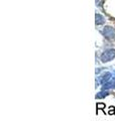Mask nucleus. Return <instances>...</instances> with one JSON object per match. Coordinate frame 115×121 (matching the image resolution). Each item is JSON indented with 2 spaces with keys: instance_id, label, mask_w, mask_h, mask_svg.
Returning <instances> with one entry per match:
<instances>
[{
  "instance_id": "f257e3e1",
  "label": "nucleus",
  "mask_w": 115,
  "mask_h": 121,
  "mask_svg": "<svg viewBox=\"0 0 115 121\" xmlns=\"http://www.w3.org/2000/svg\"><path fill=\"white\" fill-rule=\"evenodd\" d=\"M114 58H115V50L114 48H108V50H106L100 56L102 63H108L110 60H112Z\"/></svg>"
},
{
  "instance_id": "f03ea898",
  "label": "nucleus",
  "mask_w": 115,
  "mask_h": 121,
  "mask_svg": "<svg viewBox=\"0 0 115 121\" xmlns=\"http://www.w3.org/2000/svg\"><path fill=\"white\" fill-rule=\"evenodd\" d=\"M101 33L107 39L115 40V28H113L112 26H105V27L102 29Z\"/></svg>"
},
{
  "instance_id": "7ed1b4c3",
  "label": "nucleus",
  "mask_w": 115,
  "mask_h": 121,
  "mask_svg": "<svg viewBox=\"0 0 115 121\" xmlns=\"http://www.w3.org/2000/svg\"><path fill=\"white\" fill-rule=\"evenodd\" d=\"M111 77H112V74L110 72H105L104 74H102L100 77H98V81L100 84H105L106 82H108L111 80Z\"/></svg>"
},
{
  "instance_id": "20e7f679",
  "label": "nucleus",
  "mask_w": 115,
  "mask_h": 121,
  "mask_svg": "<svg viewBox=\"0 0 115 121\" xmlns=\"http://www.w3.org/2000/svg\"><path fill=\"white\" fill-rule=\"evenodd\" d=\"M115 87V78H113V79H111L110 81H108V82H106L105 84H103V86H102V90H109V89H112V88H114Z\"/></svg>"
},
{
  "instance_id": "39448f33",
  "label": "nucleus",
  "mask_w": 115,
  "mask_h": 121,
  "mask_svg": "<svg viewBox=\"0 0 115 121\" xmlns=\"http://www.w3.org/2000/svg\"><path fill=\"white\" fill-rule=\"evenodd\" d=\"M95 23L97 24V25H101V24H103L105 22V18L102 16L101 14H99V13H96V15H95Z\"/></svg>"
},
{
  "instance_id": "423d86ee",
  "label": "nucleus",
  "mask_w": 115,
  "mask_h": 121,
  "mask_svg": "<svg viewBox=\"0 0 115 121\" xmlns=\"http://www.w3.org/2000/svg\"><path fill=\"white\" fill-rule=\"evenodd\" d=\"M108 95H109V93L107 92V91H105V92H104V90H102L101 92H99V93H97V94H96L95 98H96V99H103V98L107 97Z\"/></svg>"
},
{
  "instance_id": "0eeeda50",
  "label": "nucleus",
  "mask_w": 115,
  "mask_h": 121,
  "mask_svg": "<svg viewBox=\"0 0 115 121\" xmlns=\"http://www.w3.org/2000/svg\"><path fill=\"white\" fill-rule=\"evenodd\" d=\"M105 104L104 103H97V105H96V108H97V112L96 113H98V110H102L103 112L105 113V111H104V109H105Z\"/></svg>"
},
{
  "instance_id": "6e6552de",
  "label": "nucleus",
  "mask_w": 115,
  "mask_h": 121,
  "mask_svg": "<svg viewBox=\"0 0 115 121\" xmlns=\"http://www.w3.org/2000/svg\"><path fill=\"white\" fill-rule=\"evenodd\" d=\"M108 114L109 115H114L115 114V107H113V106H110L109 110H108Z\"/></svg>"
},
{
  "instance_id": "1a4fd4ad",
  "label": "nucleus",
  "mask_w": 115,
  "mask_h": 121,
  "mask_svg": "<svg viewBox=\"0 0 115 121\" xmlns=\"http://www.w3.org/2000/svg\"><path fill=\"white\" fill-rule=\"evenodd\" d=\"M103 2H104V0H96V5H97V6H101L103 4Z\"/></svg>"
},
{
  "instance_id": "9d476101",
  "label": "nucleus",
  "mask_w": 115,
  "mask_h": 121,
  "mask_svg": "<svg viewBox=\"0 0 115 121\" xmlns=\"http://www.w3.org/2000/svg\"><path fill=\"white\" fill-rule=\"evenodd\" d=\"M103 70V68H99V69H96V72H95V73H96V75H98L99 73H100V72Z\"/></svg>"
},
{
  "instance_id": "9b49d317",
  "label": "nucleus",
  "mask_w": 115,
  "mask_h": 121,
  "mask_svg": "<svg viewBox=\"0 0 115 121\" xmlns=\"http://www.w3.org/2000/svg\"><path fill=\"white\" fill-rule=\"evenodd\" d=\"M114 74H115V72H114Z\"/></svg>"
}]
</instances>
